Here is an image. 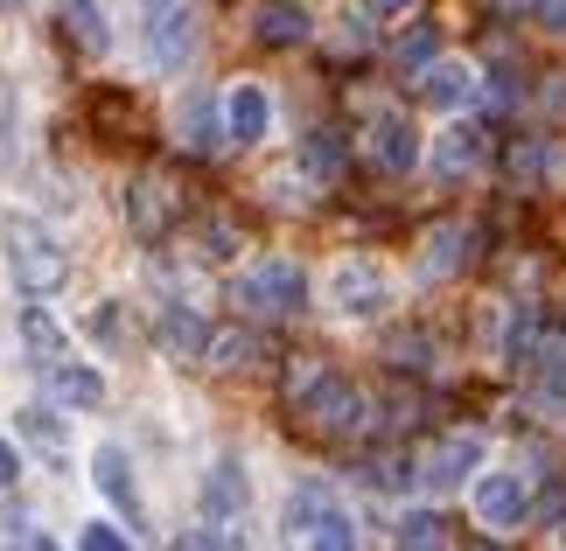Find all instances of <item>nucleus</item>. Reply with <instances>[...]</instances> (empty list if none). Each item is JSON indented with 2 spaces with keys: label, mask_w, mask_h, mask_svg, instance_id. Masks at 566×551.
Segmentation results:
<instances>
[{
  "label": "nucleus",
  "mask_w": 566,
  "mask_h": 551,
  "mask_svg": "<svg viewBox=\"0 0 566 551\" xmlns=\"http://www.w3.org/2000/svg\"><path fill=\"white\" fill-rule=\"evenodd\" d=\"M280 551H357V531H350V510L322 489H301L280 517Z\"/></svg>",
  "instance_id": "obj_1"
},
{
  "label": "nucleus",
  "mask_w": 566,
  "mask_h": 551,
  "mask_svg": "<svg viewBox=\"0 0 566 551\" xmlns=\"http://www.w3.org/2000/svg\"><path fill=\"white\" fill-rule=\"evenodd\" d=\"M0 237H8V266H14L21 294L42 300V294H56V286L71 279V258H63V245L35 224V216H8V231H0Z\"/></svg>",
  "instance_id": "obj_2"
},
{
  "label": "nucleus",
  "mask_w": 566,
  "mask_h": 551,
  "mask_svg": "<svg viewBox=\"0 0 566 551\" xmlns=\"http://www.w3.org/2000/svg\"><path fill=\"white\" fill-rule=\"evenodd\" d=\"M231 300L245 307V315H266V321H287V315H301L308 307V273L294 266V258H259V266L231 286Z\"/></svg>",
  "instance_id": "obj_3"
},
{
  "label": "nucleus",
  "mask_w": 566,
  "mask_h": 551,
  "mask_svg": "<svg viewBox=\"0 0 566 551\" xmlns=\"http://www.w3.org/2000/svg\"><path fill=\"white\" fill-rule=\"evenodd\" d=\"M301 418H308L315 433L343 439V433L364 426V391L350 378H336V370H308V378H301Z\"/></svg>",
  "instance_id": "obj_4"
},
{
  "label": "nucleus",
  "mask_w": 566,
  "mask_h": 551,
  "mask_svg": "<svg viewBox=\"0 0 566 551\" xmlns=\"http://www.w3.org/2000/svg\"><path fill=\"white\" fill-rule=\"evenodd\" d=\"M475 468H483V439H475V433H448V439H433V447L420 454L412 489H427L433 502H441V496H454V489H469Z\"/></svg>",
  "instance_id": "obj_5"
},
{
  "label": "nucleus",
  "mask_w": 566,
  "mask_h": 551,
  "mask_svg": "<svg viewBox=\"0 0 566 551\" xmlns=\"http://www.w3.org/2000/svg\"><path fill=\"white\" fill-rule=\"evenodd\" d=\"M147 56L155 71H182L196 56V0H147Z\"/></svg>",
  "instance_id": "obj_6"
},
{
  "label": "nucleus",
  "mask_w": 566,
  "mask_h": 551,
  "mask_svg": "<svg viewBox=\"0 0 566 551\" xmlns=\"http://www.w3.org/2000/svg\"><path fill=\"white\" fill-rule=\"evenodd\" d=\"M329 307L350 321H378L391 307V279L371 266V258H343V266L329 273Z\"/></svg>",
  "instance_id": "obj_7"
},
{
  "label": "nucleus",
  "mask_w": 566,
  "mask_h": 551,
  "mask_svg": "<svg viewBox=\"0 0 566 551\" xmlns=\"http://www.w3.org/2000/svg\"><path fill=\"white\" fill-rule=\"evenodd\" d=\"M469 502H475V517H483V531H517L525 510H532V489L511 468H490V475L469 481Z\"/></svg>",
  "instance_id": "obj_8"
},
{
  "label": "nucleus",
  "mask_w": 566,
  "mask_h": 551,
  "mask_svg": "<svg viewBox=\"0 0 566 551\" xmlns=\"http://www.w3.org/2000/svg\"><path fill=\"white\" fill-rule=\"evenodd\" d=\"M176 134H182L189 153H210L217 140L231 134V126H224V105L210 98V84H189V92H182V105H176Z\"/></svg>",
  "instance_id": "obj_9"
},
{
  "label": "nucleus",
  "mask_w": 566,
  "mask_h": 551,
  "mask_svg": "<svg viewBox=\"0 0 566 551\" xmlns=\"http://www.w3.org/2000/svg\"><path fill=\"white\" fill-rule=\"evenodd\" d=\"M475 92H483V84H475V63H462V56H433L420 71V98L433 113H462Z\"/></svg>",
  "instance_id": "obj_10"
},
{
  "label": "nucleus",
  "mask_w": 566,
  "mask_h": 551,
  "mask_svg": "<svg viewBox=\"0 0 566 551\" xmlns=\"http://www.w3.org/2000/svg\"><path fill=\"white\" fill-rule=\"evenodd\" d=\"M371 153H378L385 174H412V168H420V134H412V119L378 113L371 119Z\"/></svg>",
  "instance_id": "obj_11"
},
{
  "label": "nucleus",
  "mask_w": 566,
  "mask_h": 551,
  "mask_svg": "<svg viewBox=\"0 0 566 551\" xmlns=\"http://www.w3.org/2000/svg\"><path fill=\"white\" fill-rule=\"evenodd\" d=\"M483 134H475V126H448V134H433V174H441V182H469L475 168H483Z\"/></svg>",
  "instance_id": "obj_12"
},
{
  "label": "nucleus",
  "mask_w": 566,
  "mask_h": 551,
  "mask_svg": "<svg viewBox=\"0 0 566 551\" xmlns=\"http://www.w3.org/2000/svg\"><path fill=\"white\" fill-rule=\"evenodd\" d=\"M252 35L259 42H273V50H294V42H308L315 35V21L294 8V0H259L252 8Z\"/></svg>",
  "instance_id": "obj_13"
},
{
  "label": "nucleus",
  "mask_w": 566,
  "mask_h": 551,
  "mask_svg": "<svg viewBox=\"0 0 566 551\" xmlns=\"http://www.w3.org/2000/svg\"><path fill=\"white\" fill-rule=\"evenodd\" d=\"M224 126H231V140H266V126H273V98H266V84H238V92L224 98Z\"/></svg>",
  "instance_id": "obj_14"
},
{
  "label": "nucleus",
  "mask_w": 566,
  "mask_h": 551,
  "mask_svg": "<svg viewBox=\"0 0 566 551\" xmlns=\"http://www.w3.org/2000/svg\"><path fill=\"white\" fill-rule=\"evenodd\" d=\"M21 342H29V363H42V370H56L63 357H71V349H63V321L35 294H29V307H21Z\"/></svg>",
  "instance_id": "obj_15"
},
{
  "label": "nucleus",
  "mask_w": 566,
  "mask_h": 551,
  "mask_svg": "<svg viewBox=\"0 0 566 551\" xmlns=\"http://www.w3.org/2000/svg\"><path fill=\"white\" fill-rule=\"evenodd\" d=\"M553 168H559V140L553 134H517L504 147V174H511V182H546Z\"/></svg>",
  "instance_id": "obj_16"
},
{
  "label": "nucleus",
  "mask_w": 566,
  "mask_h": 551,
  "mask_svg": "<svg viewBox=\"0 0 566 551\" xmlns=\"http://www.w3.org/2000/svg\"><path fill=\"white\" fill-rule=\"evenodd\" d=\"M92 481H98V496L113 502V510H126L134 517L140 510V489H134V468H126V454L119 447H98L92 454Z\"/></svg>",
  "instance_id": "obj_17"
},
{
  "label": "nucleus",
  "mask_w": 566,
  "mask_h": 551,
  "mask_svg": "<svg viewBox=\"0 0 566 551\" xmlns=\"http://www.w3.org/2000/svg\"><path fill=\"white\" fill-rule=\"evenodd\" d=\"M203 510H210V523H231L238 510H245V475H238V460H217V468H210Z\"/></svg>",
  "instance_id": "obj_18"
},
{
  "label": "nucleus",
  "mask_w": 566,
  "mask_h": 551,
  "mask_svg": "<svg viewBox=\"0 0 566 551\" xmlns=\"http://www.w3.org/2000/svg\"><path fill=\"white\" fill-rule=\"evenodd\" d=\"M161 342L176 349V357H196V363H203V342H210V328L196 321L182 300H161Z\"/></svg>",
  "instance_id": "obj_19"
},
{
  "label": "nucleus",
  "mask_w": 566,
  "mask_h": 551,
  "mask_svg": "<svg viewBox=\"0 0 566 551\" xmlns=\"http://www.w3.org/2000/svg\"><path fill=\"white\" fill-rule=\"evenodd\" d=\"M50 391H56V399H63V405H77V412H92V405L105 399V378H98V370H84V363H71V357H63V363L50 370Z\"/></svg>",
  "instance_id": "obj_20"
},
{
  "label": "nucleus",
  "mask_w": 566,
  "mask_h": 551,
  "mask_svg": "<svg viewBox=\"0 0 566 551\" xmlns=\"http://www.w3.org/2000/svg\"><path fill=\"white\" fill-rule=\"evenodd\" d=\"M168 216H176V195H168V182H161V174H140V182H134V231L147 237V231H161Z\"/></svg>",
  "instance_id": "obj_21"
},
{
  "label": "nucleus",
  "mask_w": 566,
  "mask_h": 551,
  "mask_svg": "<svg viewBox=\"0 0 566 551\" xmlns=\"http://www.w3.org/2000/svg\"><path fill=\"white\" fill-rule=\"evenodd\" d=\"M21 439H29V447H42V454H71V426H63V412H50V405H29L21 412Z\"/></svg>",
  "instance_id": "obj_22"
},
{
  "label": "nucleus",
  "mask_w": 566,
  "mask_h": 551,
  "mask_svg": "<svg viewBox=\"0 0 566 551\" xmlns=\"http://www.w3.org/2000/svg\"><path fill=\"white\" fill-rule=\"evenodd\" d=\"M259 357V336L252 328H210V342H203V363L217 370H238V363H252Z\"/></svg>",
  "instance_id": "obj_23"
},
{
  "label": "nucleus",
  "mask_w": 566,
  "mask_h": 551,
  "mask_svg": "<svg viewBox=\"0 0 566 551\" xmlns=\"http://www.w3.org/2000/svg\"><path fill=\"white\" fill-rule=\"evenodd\" d=\"M301 168L315 174V182H343V140L322 126V134H308L301 140Z\"/></svg>",
  "instance_id": "obj_24"
},
{
  "label": "nucleus",
  "mask_w": 566,
  "mask_h": 551,
  "mask_svg": "<svg viewBox=\"0 0 566 551\" xmlns=\"http://www.w3.org/2000/svg\"><path fill=\"white\" fill-rule=\"evenodd\" d=\"M399 551H448V523L433 510H406L399 517Z\"/></svg>",
  "instance_id": "obj_25"
},
{
  "label": "nucleus",
  "mask_w": 566,
  "mask_h": 551,
  "mask_svg": "<svg viewBox=\"0 0 566 551\" xmlns=\"http://www.w3.org/2000/svg\"><path fill=\"white\" fill-rule=\"evenodd\" d=\"M462 245H469V231H462V224H441V231L427 237V273H433V279L462 273Z\"/></svg>",
  "instance_id": "obj_26"
},
{
  "label": "nucleus",
  "mask_w": 566,
  "mask_h": 551,
  "mask_svg": "<svg viewBox=\"0 0 566 551\" xmlns=\"http://www.w3.org/2000/svg\"><path fill=\"white\" fill-rule=\"evenodd\" d=\"M63 14H71V29H77V42H84V50H113V29H105V14L92 8V0H63Z\"/></svg>",
  "instance_id": "obj_27"
},
{
  "label": "nucleus",
  "mask_w": 566,
  "mask_h": 551,
  "mask_svg": "<svg viewBox=\"0 0 566 551\" xmlns=\"http://www.w3.org/2000/svg\"><path fill=\"white\" fill-rule=\"evenodd\" d=\"M77 551H134V538H126L119 523H84V531H77Z\"/></svg>",
  "instance_id": "obj_28"
},
{
  "label": "nucleus",
  "mask_w": 566,
  "mask_h": 551,
  "mask_svg": "<svg viewBox=\"0 0 566 551\" xmlns=\"http://www.w3.org/2000/svg\"><path fill=\"white\" fill-rule=\"evenodd\" d=\"M176 551H238V544L224 538V523H196V531L176 538Z\"/></svg>",
  "instance_id": "obj_29"
},
{
  "label": "nucleus",
  "mask_w": 566,
  "mask_h": 551,
  "mask_svg": "<svg viewBox=\"0 0 566 551\" xmlns=\"http://www.w3.org/2000/svg\"><path fill=\"white\" fill-rule=\"evenodd\" d=\"M399 63H406V71H412V77H420V71H427V63H433V29H412V35L399 42Z\"/></svg>",
  "instance_id": "obj_30"
},
{
  "label": "nucleus",
  "mask_w": 566,
  "mask_h": 551,
  "mask_svg": "<svg viewBox=\"0 0 566 551\" xmlns=\"http://www.w3.org/2000/svg\"><path fill=\"white\" fill-rule=\"evenodd\" d=\"M203 258H231L238 252V237H231V224H203V245H196Z\"/></svg>",
  "instance_id": "obj_31"
},
{
  "label": "nucleus",
  "mask_w": 566,
  "mask_h": 551,
  "mask_svg": "<svg viewBox=\"0 0 566 551\" xmlns=\"http://www.w3.org/2000/svg\"><path fill=\"white\" fill-rule=\"evenodd\" d=\"M391 363H406V370H427V342H420V336H399V342H391Z\"/></svg>",
  "instance_id": "obj_32"
},
{
  "label": "nucleus",
  "mask_w": 566,
  "mask_h": 551,
  "mask_svg": "<svg viewBox=\"0 0 566 551\" xmlns=\"http://www.w3.org/2000/svg\"><path fill=\"white\" fill-rule=\"evenodd\" d=\"M538 29H546V35H566V0H538Z\"/></svg>",
  "instance_id": "obj_33"
},
{
  "label": "nucleus",
  "mask_w": 566,
  "mask_h": 551,
  "mask_svg": "<svg viewBox=\"0 0 566 551\" xmlns=\"http://www.w3.org/2000/svg\"><path fill=\"white\" fill-rule=\"evenodd\" d=\"M14 481H21V460H14L8 439H0V489H14Z\"/></svg>",
  "instance_id": "obj_34"
},
{
  "label": "nucleus",
  "mask_w": 566,
  "mask_h": 551,
  "mask_svg": "<svg viewBox=\"0 0 566 551\" xmlns=\"http://www.w3.org/2000/svg\"><path fill=\"white\" fill-rule=\"evenodd\" d=\"M364 8H371L378 21H391V14H406V8H420V0H364Z\"/></svg>",
  "instance_id": "obj_35"
},
{
  "label": "nucleus",
  "mask_w": 566,
  "mask_h": 551,
  "mask_svg": "<svg viewBox=\"0 0 566 551\" xmlns=\"http://www.w3.org/2000/svg\"><path fill=\"white\" fill-rule=\"evenodd\" d=\"M29 551H56V544H50V538H29Z\"/></svg>",
  "instance_id": "obj_36"
},
{
  "label": "nucleus",
  "mask_w": 566,
  "mask_h": 551,
  "mask_svg": "<svg viewBox=\"0 0 566 551\" xmlns=\"http://www.w3.org/2000/svg\"><path fill=\"white\" fill-rule=\"evenodd\" d=\"M0 14H21V0H0Z\"/></svg>",
  "instance_id": "obj_37"
},
{
  "label": "nucleus",
  "mask_w": 566,
  "mask_h": 551,
  "mask_svg": "<svg viewBox=\"0 0 566 551\" xmlns=\"http://www.w3.org/2000/svg\"><path fill=\"white\" fill-rule=\"evenodd\" d=\"M475 551H496V544H475Z\"/></svg>",
  "instance_id": "obj_38"
}]
</instances>
